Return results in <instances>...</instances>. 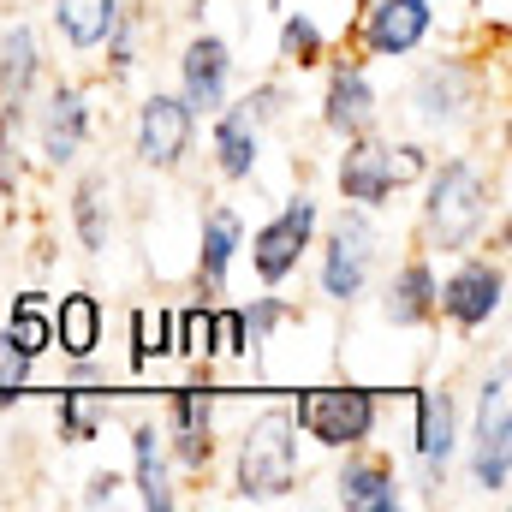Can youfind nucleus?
Returning <instances> with one entry per match:
<instances>
[{
  "label": "nucleus",
  "instance_id": "obj_5",
  "mask_svg": "<svg viewBox=\"0 0 512 512\" xmlns=\"http://www.w3.org/2000/svg\"><path fill=\"white\" fill-rule=\"evenodd\" d=\"M292 423L304 441H316L322 453H346V447H370L382 429V393L358 382H328L292 393Z\"/></svg>",
  "mask_w": 512,
  "mask_h": 512
},
{
  "label": "nucleus",
  "instance_id": "obj_11",
  "mask_svg": "<svg viewBox=\"0 0 512 512\" xmlns=\"http://www.w3.org/2000/svg\"><path fill=\"white\" fill-rule=\"evenodd\" d=\"M459 399L447 382H423L411 393V453L423 465V495H441L447 489V471L459 459Z\"/></svg>",
  "mask_w": 512,
  "mask_h": 512
},
{
  "label": "nucleus",
  "instance_id": "obj_10",
  "mask_svg": "<svg viewBox=\"0 0 512 512\" xmlns=\"http://www.w3.org/2000/svg\"><path fill=\"white\" fill-rule=\"evenodd\" d=\"M197 114L179 102V90H149L131 114V155L143 173H179L197 149Z\"/></svg>",
  "mask_w": 512,
  "mask_h": 512
},
{
  "label": "nucleus",
  "instance_id": "obj_35",
  "mask_svg": "<svg viewBox=\"0 0 512 512\" xmlns=\"http://www.w3.org/2000/svg\"><path fill=\"white\" fill-rule=\"evenodd\" d=\"M120 501H126V477H120V471H90V477H84L78 507H120Z\"/></svg>",
  "mask_w": 512,
  "mask_h": 512
},
{
  "label": "nucleus",
  "instance_id": "obj_33",
  "mask_svg": "<svg viewBox=\"0 0 512 512\" xmlns=\"http://www.w3.org/2000/svg\"><path fill=\"white\" fill-rule=\"evenodd\" d=\"M239 108H245L262 131H274L286 120V84H280V78H262V84H251V90L239 96Z\"/></svg>",
  "mask_w": 512,
  "mask_h": 512
},
{
  "label": "nucleus",
  "instance_id": "obj_15",
  "mask_svg": "<svg viewBox=\"0 0 512 512\" xmlns=\"http://www.w3.org/2000/svg\"><path fill=\"white\" fill-rule=\"evenodd\" d=\"M173 66H179V102H185L197 120H209L215 108H227V96H233V72H239L227 36H215V30H191Z\"/></svg>",
  "mask_w": 512,
  "mask_h": 512
},
{
  "label": "nucleus",
  "instance_id": "obj_32",
  "mask_svg": "<svg viewBox=\"0 0 512 512\" xmlns=\"http://www.w3.org/2000/svg\"><path fill=\"white\" fill-rule=\"evenodd\" d=\"M215 417H221V393H209V387H173L167 411H161V429H215Z\"/></svg>",
  "mask_w": 512,
  "mask_h": 512
},
{
  "label": "nucleus",
  "instance_id": "obj_39",
  "mask_svg": "<svg viewBox=\"0 0 512 512\" xmlns=\"http://www.w3.org/2000/svg\"><path fill=\"white\" fill-rule=\"evenodd\" d=\"M0 12H6V0H0Z\"/></svg>",
  "mask_w": 512,
  "mask_h": 512
},
{
  "label": "nucleus",
  "instance_id": "obj_22",
  "mask_svg": "<svg viewBox=\"0 0 512 512\" xmlns=\"http://www.w3.org/2000/svg\"><path fill=\"white\" fill-rule=\"evenodd\" d=\"M209 167L227 185H251L262 167V126L239 108V96H227V108L209 114Z\"/></svg>",
  "mask_w": 512,
  "mask_h": 512
},
{
  "label": "nucleus",
  "instance_id": "obj_17",
  "mask_svg": "<svg viewBox=\"0 0 512 512\" xmlns=\"http://www.w3.org/2000/svg\"><path fill=\"white\" fill-rule=\"evenodd\" d=\"M48 78V48L30 18H0V114L30 120V102Z\"/></svg>",
  "mask_w": 512,
  "mask_h": 512
},
{
  "label": "nucleus",
  "instance_id": "obj_34",
  "mask_svg": "<svg viewBox=\"0 0 512 512\" xmlns=\"http://www.w3.org/2000/svg\"><path fill=\"white\" fill-rule=\"evenodd\" d=\"M221 358H239L245 364V328H239V310L233 304H215V364Z\"/></svg>",
  "mask_w": 512,
  "mask_h": 512
},
{
  "label": "nucleus",
  "instance_id": "obj_28",
  "mask_svg": "<svg viewBox=\"0 0 512 512\" xmlns=\"http://www.w3.org/2000/svg\"><path fill=\"white\" fill-rule=\"evenodd\" d=\"M173 358L191 364L197 382H209L215 370V304H185L179 322H173Z\"/></svg>",
  "mask_w": 512,
  "mask_h": 512
},
{
  "label": "nucleus",
  "instance_id": "obj_12",
  "mask_svg": "<svg viewBox=\"0 0 512 512\" xmlns=\"http://www.w3.org/2000/svg\"><path fill=\"white\" fill-rule=\"evenodd\" d=\"M435 36V0H358L352 48L364 60H411Z\"/></svg>",
  "mask_w": 512,
  "mask_h": 512
},
{
  "label": "nucleus",
  "instance_id": "obj_6",
  "mask_svg": "<svg viewBox=\"0 0 512 512\" xmlns=\"http://www.w3.org/2000/svg\"><path fill=\"white\" fill-rule=\"evenodd\" d=\"M471 453V483L483 501H507L512 495V370L507 358L483 376L477 387V417H471V441H459Z\"/></svg>",
  "mask_w": 512,
  "mask_h": 512
},
{
  "label": "nucleus",
  "instance_id": "obj_14",
  "mask_svg": "<svg viewBox=\"0 0 512 512\" xmlns=\"http://www.w3.org/2000/svg\"><path fill=\"white\" fill-rule=\"evenodd\" d=\"M405 108H411V120L423 131L465 126L471 108H477V72L465 60H453V54H435L429 66H417V78L405 90Z\"/></svg>",
  "mask_w": 512,
  "mask_h": 512
},
{
  "label": "nucleus",
  "instance_id": "obj_23",
  "mask_svg": "<svg viewBox=\"0 0 512 512\" xmlns=\"http://www.w3.org/2000/svg\"><path fill=\"white\" fill-rule=\"evenodd\" d=\"M108 334V310L96 292H66L54 304V352L60 358H96Z\"/></svg>",
  "mask_w": 512,
  "mask_h": 512
},
{
  "label": "nucleus",
  "instance_id": "obj_37",
  "mask_svg": "<svg viewBox=\"0 0 512 512\" xmlns=\"http://www.w3.org/2000/svg\"><path fill=\"white\" fill-rule=\"evenodd\" d=\"M72 370H66V387H108V364H96V358H66Z\"/></svg>",
  "mask_w": 512,
  "mask_h": 512
},
{
  "label": "nucleus",
  "instance_id": "obj_25",
  "mask_svg": "<svg viewBox=\"0 0 512 512\" xmlns=\"http://www.w3.org/2000/svg\"><path fill=\"white\" fill-rule=\"evenodd\" d=\"M0 334L36 364V358H48L54 352V298L48 292H18V304L0 316Z\"/></svg>",
  "mask_w": 512,
  "mask_h": 512
},
{
  "label": "nucleus",
  "instance_id": "obj_3",
  "mask_svg": "<svg viewBox=\"0 0 512 512\" xmlns=\"http://www.w3.org/2000/svg\"><path fill=\"white\" fill-rule=\"evenodd\" d=\"M382 227H376V215L370 209H358V203H340V215L328 221V227H316V298L328 304V310H358L364 304V292L376 286V268H382Z\"/></svg>",
  "mask_w": 512,
  "mask_h": 512
},
{
  "label": "nucleus",
  "instance_id": "obj_19",
  "mask_svg": "<svg viewBox=\"0 0 512 512\" xmlns=\"http://www.w3.org/2000/svg\"><path fill=\"white\" fill-rule=\"evenodd\" d=\"M334 501L346 512H399L405 507V477L393 471V459L370 447H346L340 471H334Z\"/></svg>",
  "mask_w": 512,
  "mask_h": 512
},
{
  "label": "nucleus",
  "instance_id": "obj_8",
  "mask_svg": "<svg viewBox=\"0 0 512 512\" xmlns=\"http://www.w3.org/2000/svg\"><path fill=\"white\" fill-rule=\"evenodd\" d=\"M316 227H322V203H316V191L286 197L251 239H245V251H239V256H251L256 286H286V280H298V268L310 262V245H316Z\"/></svg>",
  "mask_w": 512,
  "mask_h": 512
},
{
  "label": "nucleus",
  "instance_id": "obj_36",
  "mask_svg": "<svg viewBox=\"0 0 512 512\" xmlns=\"http://www.w3.org/2000/svg\"><path fill=\"white\" fill-rule=\"evenodd\" d=\"M24 376H30V358L0 334V387H24Z\"/></svg>",
  "mask_w": 512,
  "mask_h": 512
},
{
  "label": "nucleus",
  "instance_id": "obj_18",
  "mask_svg": "<svg viewBox=\"0 0 512 512\" xmlns=\"http://www.w3.org/2000/svg\"><path fill=\"white\" fill-rule=\"evenodd\" d=\"M435 256L429 251H405L399 256V268L382 280V322L387 328H399V334H423V328H435Z\"/></svg>",
  "mask_w": 512,
  "mask_h": 512
},
{
  "label": "nucleus",
  "instance_id": "obj_1",
  "mask_svg": "<svg viewBox=\"0 0 512 512\" xmlns=\"http://www.w3.org/2000/svg\"><path fill=\"white\" fill-rule=\"evenodd\" d=\"M417 185H423L417 245L429 256L477 251L489 239V227H501V185L477 155H441V161H429V173Z\"/></svg>",
  "mask_w": 512,
  "mask_h": 512
},
{
  "label": "nucleus",
  "instance_id": "obj_20",
  "mask_svg": "<svg viewBox=\"0 0 512 512\" xmlns=\"http://www.w3.org/2000/svg\"><path fill=\"white\" fill-rule=\"evenodd\" d=\"M179 471H173V459H167V435H161V423L155 417H137L131 423V501L143 512H173L179 507V483H173Z\"/></svg>",
  "mask_w": 512,
  "mask_h": 512
},
{
  "label": "nucleus",
  "instance_id": "obj_9",
  "mask_svg": "<svg viewBox=\"0 0 512 512\" xmlns=\"http://www.w3.org/2000/svg\"><path fill=\"white\" fill-rule=\"evenodd\" d=\"M30 137H36V167L48 173H72L96 137V108H90V90L72 84V78H48L42 90V108L30 120Z\"/></svg>",
  "mask_w": 512,
  "mask_h": 512
},
{
  "label": "nucleus",
  "instance_id": "obj_24",
  "mask_svg": "<svg viewBox=\"0 0 512 512\" xmlns=\"http://www.w3.org/2000/svg\"><path fill=\"white\" fill-rule=\"evenodd\" d=\"M120 6L126 0H48V24L72 54H96L120 18Z\"/></svg>",
  "mask_w": 512,
  "mask_h": 512
},
{
  "label": "nucleus",
  "instance_id": "obj_7",
  "mask_svg": "<svg viewBox=\"0 0 512 512\" xmlns=\"http://www.w3.org/2000/svg\"><path fill=\"white\" fill-rule=\"evenodd\" d=\"M501 310H507V262L483 251L447 256V274H435V322L471 340L489 322H501Z\"/></svg>",
  "mask_w": 512,
  "mask_h": 512
},
{
  "label": "nucleus",
  "instance_id": "obj_31",
  "mask_svg": "<svg viewBox=\"0 0 512 512\" xmlns=\"http://www.w3.org/2000/svg\"><path fill=\"white\" fill-rule=\"evenodd\" d=\"M161 435H167L173 471H185V477H209L215 471V459H221V435L215 429H161Z\"/></svg>",
  "mask_w": 512,
  "mask_h": 512
},
{
  "label": "nucleus",
  "instance_id": "obj_21",
  "mask_svg": "<svg viewBox=\"0 0 512 512\" xmlns=\"http://www.w3.org/2000/svg\"><path fill=\"white\" fill-rule=\"evenodd\" d=\"M66 221H72V239L84 256H108L114 251V227H120V209H114V179L108 167H84L66 191Z\"/></svg>",
  "mask_w": 512,
  "mask_h": 512
},
{
  "label": "nucleus",
  "instance_id": "obj_13",
  "mask_svg": "<svg viewBox=\"0 0 512 512\" xmlns=\"http://www.w3.org/2000/svg\"><path fill=\"white\" fill-rule=\"evenodd\" d=\"M322 66H328V78H322L316 126L328 131L334 143L382 126V96H376V84H370V60H364L358 48H346L340 60H322Z\"/></svg>",
  "mask_w": 512,
  "mask_h": 512
},
{
  "label": "nucleus",
  "instance_id": "obj_16",
  "mask_svg": "<svg viewBox=\"0 0 512 512\" xmlns=\"http://www.w3.org/2000/svg\"><path fill=\"white\" fill-rule=\"evenodd\" d=\"M239 251H245V215L233 203H209L203 221H197V239H191V280H197V298L203 304L227 298Z\"/></svg>",
  "mask_w": 512,
  "mask_h": 512
},
{
  "label": "nucleus",
  "instance_id": "obj_29",
  "mask_svg": "<svg viewBox=\"0 0 512 512\" xmlns=\"http://www.w3.org/2000/svg\"><path fill=\"white\" fill-rule=\"evenodd\" d=\"M286 322H298V310L280 298V286H262V298H251L245 310H239V328H245V364L262 370V352L274 346V328H286Z\"/></svg>",
  "mask_w": 512,
  "mask_h": 512
},
{
  "label": "nucleus",
  "instance_id": "obj_26",
  "mask_svg": "<svg viewBox=\"0 0 512 512\" xmlns=\"http://www.w3.org/2000/svg\"><path fill=\"white\" fill-rule=\"evenodd\" d=\"M274 60L286 66V72H322V60H328V30H322V18L316 12H286L280 18V30H274Z\"/></svg>",
  "mask_w": 512,
  "mask_h": 512
},
{
  "label": "nucleus",
  "instance_id": "obj_38",
  "mask_svg": "<svg viewBox=\"0 0 512 512\" xmlns=\"http://www.w3.org/2000/svg\"><path fill=\"white\" fill-rule=\"evenodd\" d=\"M203 6H209V0H191V18H203Z\"/></svg>",
  "mask_w": 512,
  "mask_h": 512
},
{
  "label": "nucleus",
  "instance_id": "obj_30",
  "mask_svg": "<svg viewBox=\"0 0 512 512\" xmlns=\"http://www.w3.org/2000/svg\"><path fill=\"white\" fill-rule=\"evenodd\" d=\"M173 322H179V310H137L131 316V370L137 376L155 358H173Z\"/></svg>",
  "mask_w": 512,
  "mask_h": 512
},
{
  "label": "nucleus",
  "instance_id": "obj_2",
  "mask_svg": "<svg viewBox=\"0 0 512 512\" xmlns=\"http://www.w3.org/2000/svg\"><path fill=\"white\" fill-rule=\"evenodd\" d=\"M304 483V453H298V423L286 405H268L256 411L251 423L239 429L233 441V465H227V489L233 501H251V507H268V501H292Z\"/></svg>",
  "mask_w": 512,
  "mask_h": 512
},
{
  "label": "nucleus",
  "instance_id": "obj_4",
  "mask_svg": "<svg viewBox=\"0 0 512 512\" xmlns=\"http://www.w3.org/2000/svg\"><path fill=\"white\" fill-rule=\"evenodd\" d=\"M429 161H435V155H429L423 143H411V137H382V126L358 131V137H340L334 191H340V203H358V209L382 215L405 185H417V179L429 173Z\"/></svg>",
  "mask_w": 512,
  "mask_h": 512
},
{
  "label": "nucleus",
  "instance_id": "obj_27",
  "mask_svg": "<svg viewBox=\"0 0 512 512\" xmlns=\"http://www.w3.org/2000/svg\"><path fill=\"white\" fill-rule=\"evenodd\" d=\"M108 417H114L108 393L60 387V405H54V429H60V447H90V441L108 429Z\"/></svg>",
  "mask_w": 512,
  "mask_h": 512
}]
</instances>
